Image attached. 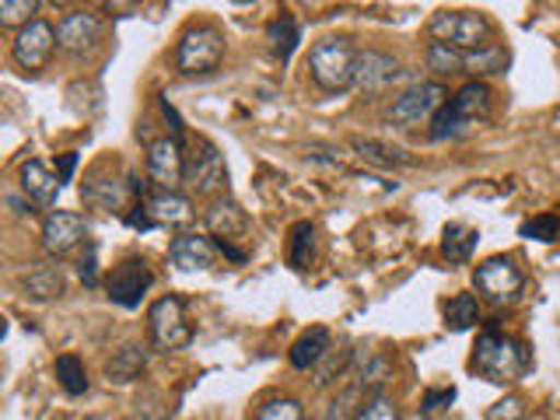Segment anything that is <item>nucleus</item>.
<instances>
[{
    "label": "nucleus",
    "mask_w": 560,
    "mask_h": 420,
    "mask_svg": "<svg viewBox=\"0 0 560 420\" xmlns=\"http://www.w3.org/2000/svg\"><path fill=\"white\" fill-rule=\"evenodd\" d=\"M494 109V92H490L487 81H466L459 92H455L438 116L428 122V137L434 144H445V140H459L466 137L477 122H483Z\"/></svg>",
    "instance_id": "obj_1"
},
{
    "label": "nucleus",
    "mask_w": 560,
    "mask_h": 420,
    "mask_svg": "<svg viewBox=\"0 0 560 420\" xmlns=\"http://www.w3.org/2000/svg\"><path fill=\"white\" fill-rule=\"evenodd\" d=\"M529 364H533V350L512 337H504L498 329H483L477 343H472L469 368L477 375H483L487 382L508 385L529 372Z\"/></svg>",
    "instance_id": "obj_2"
},
{
    "label": "nucleus",
    "mask_w": 560,
    "mask_h": 420,
    "mask_svg": "<svg viewBox=\"0 0 560 420\" xmlns=\"http://www.w3.org/2000/svg\"><path fill=\"white\" fill-rule=\"evenodd\" d=\"M354 63H358V46L343 39V35H326V39L312 43L308 49V74L315 88L326 95H340L347 88H354Z\"/></svg>",
    "instance_id": "obj_3"
},
{
    "label": "nucleus",
    "mask_w": 560,
    "mask_h": 420,
    "mask_svg": "<svg viewBox=\"0 0 560 420\" xmlns=\"http://www.w3.org/2000/svg\"><path fill=\"white\" fill-rule=\"evenodd\" d=\"M175 70L186 78H200V74H214L224 60V32L210 22H200V25H189L179 43H175Z\"/></svg>",
    "instance_id": "obj_4"
},
{
    "label": "nucleus",
    "mask_w": 560,
    "mask_h": 420,
    "mask_svg": "<svg viewBox=\"0 0 560 420\" xmlns=\"http://www.w3.org/2000/svg\"><path fill=\"white\" fill-rule=\"evenodd\" d=\"M428 32L434 43H445L459 52H477L494 46V25L480 11H434Z\"/></svg>",
    "instance_id": "obj_5"
},
{
    "label": "nucleus",
    "mask_w": 560,
    "mask_h": 420,
    "mask_svg": "<svg viewBox=\"0 0 560 420\" xmlns=\"http://www.w3.org/2000/svg\"><path fill=\"white\" fill-rule=\"evenodd\" d=\"M183 186L189 189V197H200V200H207V197L221 200L228 192V168H224V158L214 140H207V137L192 140V148L186 151Z\"/></svg>",
    "instance_id": "obj_6"
},
{
    "label": "nucleus",
    "mask_w": 560,
    "mask_h": 420,
    "mask_svg": "<svg viewBox=\"0 0 560 420\" xmlns=\"http://www.w3.org/2000/svg\"><path fill=\"white\" fill-rule=\"evenodd\" d=\"M130 197L144 200V183H137L133 175L109 172V162H98L92 172H88V179L81 186V200L95 210H105V214L122 210Z\"/></svg>",
    "instance_id": "obj_7"
},
{
    "label": "nucleus",
    "mask_w": 560,
    "mask_h": 420,
    "mask_svg": "<svg viewBox=\"0 0 560 420\" xmlns=\"http://www.w3.org/2000/svg\"><path fill=\"white\" fill-rule=\"evenodd\" d=\"M148 332L158 350H183L192 340V326L186 319V302L179 294H165L148 308Z\"/></svg>",
    "instance_id": "obj_8"
},
{
    "label": "nucleus",
    "mask_w": 560,
    "mask_h": 420,
    "mask_svg": "<svg viewBox=\"0 0 560 420\" xmlns=\"http://www.w3.org/2000/svg\"><path fill=\"white\" fill-rule=\"evenodd\" d=\"M448 98L452 95L442 81H420V84L407 88V92L389 105V122H396V127H420V122H431Z\"/></svg>",
    "instance_id": "obj_9"
},
{
    "label": "nucleus",
    "mask_w": 560,
    "mask_h": 420,
    "mask_svg": "<svg viewBox=\"0 0 560 420\" xmlns=\"http://www.w3.org/2000/svg\"><path fill=\"white\" fill-rule=\"evenodd\" d=\"M151 284H154L151 262L144 256H127L109 270V277H105V294H109V302L119 308H137L144 302V294L151 291Z\"/></svg>",
    "instance_id": "obj_10"
},
{
    "label": "nucleus",
    "mask_w": 560,
    "mask_h": 420,
    "mask_svg": "<svg viewBox=\"0 0 560 420\" xmlns=\"http://www.w3.org/2000/svg\"><path fill=\"white\" fill-rule=\"evenodd\" d=\"M472 284H477L480 298H487L490 305H504V302H515L518 298V291L525 288V277L515 267V259L490 256L472 270Z\"/></svg>",
    "instance_id": "obj_11"
},
{
    "label": "nucleus",
    "mask_w": 560,
    "mask_h": 420,
    "mask_svg": "<svg viewBox=\"0 0 560 420\" xmlns=\"http://www.w3.org/2000/svg\"><path fill=\"white\" fill-rule=\"evenodd\" d=\"M60 46L57 39V28H52L49 22H43V18H35V22H28L25 28L14 32V43H11V57L14 63L25 70H43L52 57V49Z\"/></svg>",
    "instance_id": "obj_12"
},
{
    "label": "nucleus",
    "mask_w": 560,
    "mask_h": 420,
    "mask_svg": "<svg viewBox=\"0 0 560 420\" xmlns=\"http://www.w3.org/2000/svg\"><path fill=\"white\" fill-rule=\"evenodd\" d=\"M186 175V151L179 140L172 137H158L148 144V179L154 183V189H168L179 192Z\"/></svg>",
    "instance_id": "obj_13"
},
{
    "label": "nucleus",
    "mask_w": 560,
    "mask_h": 420,
    "mask_svg": "<svg viewBox=\"0 0 560 420\" xmlns=\"http://www.w3.org/2000/svg\"><path fill=\"white\" fill-rule=\"evenodd\" d=\"M88 238V221L78 210H49L43 218V249L49 256H67Z\"/></svg>",
    "instance_id": "obj_14"
},
{
    "label": "nucleus",
    "mask_w": 560,
    "mask_h": 420,
    "mask_svg": "<svg viewBox=\"0 0 560 420\" xmlns=\"http://www.w3.org/2000/svg\"><path fill=\"white\" fill-rule=\"evenodd\" d=\"M399 74H402L399 60L389 57V52H382V49H358V63H354V88H358V92L378 95Z\"/></svg>",
    "instance_id": "obj_15"
},
{
    "label": "nucleus",
    "mask_w": 560,
    "mask_h": 420,
    "mask_svg": "<svg viewBox=\"0 0 560 420\" xmlns=\"http://www.w3.org/2000/svg\"><path fill=\"white\" fill-rule=\"evenodd\" d=\"M60 49L67 52H84L102 39V18L95 11H67L57 25Z\"/></svg>",
    "instance_id": "obj_16"
},
{
    "label": "nucleus",
    "mask_w": 560,
    "mask_h": 420,
    "mask_svg": "<svg viewBox=\"0 0 560 420\" xmlns=\"http://www.w3.org/2000/svg\"><path fill=\"white\" fill-rule=\"evenodd\" d=\"M218 256V242H210L207 235H175L168 245V262L183 273L207 270Z\"/></svg>",
    "instance_id": "obj_17"
},
{
    "label": "nucleus",
    "mask_w": 560,
    "mask_h": 420,
    "mask_svg": "<svg viewBox=\"0 0 560 420\" xmlns=\"http://www.w3.org/2000/svg\"><path fill=\"white\" fill-rule=\"evenodd\" d=\"M18 183H22V192L28 197V203H35L39 210H49L57 203V192H60V175H52L43 162H25L22 172H18Z\"/></svg>",
    "instance_id": "obj_18"
},
{
    "label": "nucleus",
    "mask_w": 560,
    "mask_h": 420,
    "mask_svg": "<svg viewBox=\"0 0 560 420\" xmlns=\"http://www.w3.org/2000/svg\"><path fill=\"white\" fill-rule=\"evenodd\" d=\"M140 203H144V210H148V218L154 221V228H168V224L175 228V224H186L192 218V200L183 197V192L154 189Z\"/></svg>",
    "instance_id": "obj_19"
},
{
    "label": "nucleus",
    "mask_w": 560,
    "mask_h": 420,
    "mask_svg": "<svg viewBox=\"0 0 560 420\" xmlns=\"http://www.w3.org/2000/svg\"><path fill=\"white\" fill-rule=\"evenodd\" d=\"M203 224H207V232L214 235L218 242H232V238L249 232V218H245V210L235 200H224V197L207 207Z\"/></svg>",
    "instance_id": "obj_20"
},
{
    "label": "nucleus",
    "mask_w": 560,
    "mask_h": 420,
    "mask_svg": "<svg viewBox=\"0 0 560 420\" xmlns=\"http://www.w3.org/2000/svg\"><path fill=\"white\" fill-rule=\"evenodd\" d=\"M329 347H332V337H329V329L326 326H312L305 329L302 337H298L288 350V358H291V368H298V372H308V368H319V361L329 354Z\"/></svg>",
    "instance_id": "obj_21"
},
{
    "label": "nucleus",
    "mask_w": 560,
    "mask_h": 420,
    "mask_svg": "<svg viewBox=\"0 0 560 420\" xmlns=\"http://www.w3.org/2000/svg\"><path fill=\"white\" fill-rule=\"evenodd\" d=\"M144 368H148V347L133 340V343H122L116 354L105 361V378L116 385H127L144 375Z\"/></svg>",
    "instance_id": "obj_22"
},
{
    "label": "nucleus",
    "mask_w": 560,
    "mask_h": 420,
    "mask_svg": "<svg viewBox=\"0 0 560 420\" xmlns=\"http://www.w3.org/2000/svg\"><path fill=\"white\" fill-rule=\"evenodd\" d=\"M22 288L35 298V302H52V298H60L67 280H63V270L52 267V262H32V267L22 273Z\"/></svg>",
    "instance_id": "obj_23"
},
{
    "label": "nucleus",
    "mask_w": 560,
    "mask_h": 420,
    "mask_svg": "<svg viewBox=\"0 0 560 420\" xmlns=\"http://www.w3.org/2000/svg\"><path fill=\"white\" fill-rule=\"evenodd\" d=\"M267 43H270V52L280 63H288L294 57L298 43H302V28H298L291 11H280L273 22L267 25Z\"/></svg>",
    "instance_id": "obj_24"
},
{
    "label": "nucleus",
    "mask_w": 560,
    "mask_h": 420,
    "mask_svg": "<svg viewBox=\"0 0 560 420\" xmlns=\"http://www.w3.org/2000/svg\"><path fill=\"white\" fill-rule=\"evenodd\" d=\"M477 242H480V232L469 224H448L442 232V256L452 262V267H463V262L472 259L477 253Z\"/></svg>",
    "instance_id": "obj_25"
},
{
    "label": "nucleus",
    "mask_w": 560,
    "mask_h": 420,
    "mask_svg": "<svg viewBox=\"0 0 560 420\" xmlns=\"http://www.w3.org/2000/svg\"><path fill=\"white\" fill-rule=\"evenodd\" d=\"M477 323H480V298L469 294V291L452 294L448 305H445V329L466 332V329H472Z\"/></svg>",
    "instance_id": "obj_26"
},
{
    "label": "nucleus",
    "mask_w": 560,
    "mask_h": 420,
    "mask_svg": "<svg viewBox=\"0 0 560 420\" xmlns=\"http://www.w3.org/2000/svg\"><path fill=\"white\" fill-rule=\"evenodd\" d=\"M350 148H354L364 162L372 165H382V168H393V165H413V158L402 151V148H393V144H382V140H364V137H354L350 140Z\"/></svg>",
    "instance_id": "obj_27"
},
{
    "label": "nucleus",
    "mask_w": 560,
    "mask_h": 420,
    "mask_svg": "<svg viewBox=\"0 0 560 420\" xmlns=\"http://www.w3.org/2000/svg\"><path fill=\"white\" fill-rule=\"evenodd\" d=\"M504 67H508V52L498 43L487 49H477V52H466V74H472V81L490 78V74H504Z\"/></svg>",
    "instance_id": "obj_28"
},
{
    "label": "nucleus",
    "mask_w": 560,
    "mask_h": 420,
    "mask_svg": "<svg viewBox=\"0 0 560 420\" xmlns=\"http://www.w3.org/2000/svg\"><path fill=\"white\" fill-rule=\"evenodd\" d=\"M52 372H57V382L67 396H84L88 393V372L78 354H60L57 364H52Z\"/></svg>",
    "instance_id": "obj_29"
},
{
    "label": "nucleus",
    "mask_w": 560,
    "mask_h": 420,
    "mask_svg": "<svg viewBox=\"0 0 560 420\" xmlns=\"http://www.w3.org/2000/svg\"><path fill=\"white\" fill-rule=\"evenodd\" d=\"M428 70H434L438 78L466 74V52L452 49V46H445V43H431V46H428Z\"/></svg>",
    "instance_id": "obj_30"
},
{
    "label": "nucleus",
    "mask_w": 560,
    "mask_h": 420,
    "mask_svg": "<svg viewBox=\"0 0 560 420\" xmlns=\"http://www.w3.org/2000/svg\"><path fill=\"white\" fill-rule=\"evenodd\" d=\"M315 262V224L312 221H298L291 228V267L294 270H308Z\"/></svg>",
    "instance_id": "obj_31"
},
{
    "label": "nucleus",
    "mask_w": 560,
    "mask_h": 420,
    "mask_svg": "<svg viewBox=\"0 0 560 420\" xmlns=\"http://www.w3.org/2000/svg\"><path fill=\"white\" fill-rule=\"evenodd\" d=\"M256 420H305V413L294 396H273L256 407Z\"/></svg>",
    "instance_id": "obj_32"
},
{
    "label": "nucleus",
    "mask_w": 560,
    "mask_h": 420,
    "mask_svg": "<svg viewBox=\"0 0 560 420\" xmlns=\"http://www.w3.org/2000/svg\"><path fill=\"white\" fill-rule=\"evenodd\" d=\"M350 358H354V350H347V347H329V354L319 361V368H315V385H326L329 382H337V375H343L347 372V364H350Z\"/></svg>",
    "instance_id": "obj_33"
},
{
    "label": "nucleus",
    "mask_w": 560,
    "mask_h": 420,
    "mask_svg": "<svg viewBox=\"0 0 560 420\" xmlns=\"http://www.w3.org/2000/svg\"><path fill=\"white\" fill-rule=\"evenodd\" d=\"M518 235L536 238V242H553L560 235V214H536L529 221H522Z\"/></svg>",
    "instance_id": "obj_34"
},
{
    "label": "nucleus",
    "mask_w": 560,
    "mask_h": 420,
    "mask_svg": "<svg viewBox=\"0 0 560 420\" xmlns=\"http://www.w3.org/2000/svg\"><path fill=\"white\" fill-rule=\"evenodd\" d=\"M354 420H399V402L378 393L372 399H364V407L354 413Z\"/></svg>",
    "instance_id": "obj_35"
},
{
    "label": "nucleus",
    "mask_w": 560,
    "mask_h": 420,
    "mask_svg": "<svg viewBox=\"0 0 560 420\" xmlns=\"http://www.w3.org/2000/svg\"><path fill=\"white\" fill-rule=\"evenodd\" d=\"M39 11V4L35 0H4L0 4V25L4 28H11V25H28V22H35V18H28V14H35Z\"/></svg>",
    "instance_id": "obj_36"
},
{
    "label": "nucleus",
    "mask_w": 560,
    "mask_h": 420,
    "mask_svg": "<svg viewBox=\"0 0 560 420\" xmlns=\"http://www.w3.org/2000/svg\"><path fill=\"white\" fill-rule=\"evenodd\" d=\"M452 402H455V389H452V385H438V389H428L424 399H420V413H424V417H438V413H445Z\"/></svg>",
    "instance_id": "obj_37"
},
{
    "label": "nucleus",
    "mask_w": 560,
    "mask_h": 420,
    "mask_svg": "<svg viewBox=\"0 0 560 420\" xmlns=\"http://www.w3.org/2000/svg\"><path fill=\"white\" fill-rule=\"evenodd\" d=\"M525 417V399L522 396H504L487 410V420H522Z\"/></svg>",
    "instance_id": "obj_38"
},
{
    "label": "nucleus",
    "mask_w": 560,
    "mask_h": 420,
    "mask_svg": "<svg viewBox=\"0 0 560 420\" xmlns=\"http://www.w3.org/2000/svg\"><path fill=\"white\" fill-rule=\"evenodd\" d=\"M158 109H162V116H165V122H168V130H172V140H186V122H183V116L172 109V102L165 98V95H158Z\"/></svg>",
    "instance_id": "obj_39"
},
{
    "label": "nucleus",
    "mask_w": 560,
    "mask_h": 420,
    "mask_svg": "<svg viewBox=\"0 0 560 420\" xmlns=\"http://www.w3.org/2000/svg\"><path fill=\"white\" fill-rule=\"evenodd\" d=\"M78 273L84 280V288H95L98 284V259H95V245H88V256L78 262Z\"/></svg>",
    "instance_id": "obj_40"
},
{
    "label": "nucleus",
    "mask_w": 560,
    "mask_h": 420,
    "mask_svg": "<svg viewBox=\"0 0 560 420\" xmlns=\"http://www.w3.org/2000/svg\"><path fill=\"white\" fill-rule=\"evenodd\" d=\"M57 168H60V183H70V179H74V168H78V151H67V154H60Z\"/></svg>",
    "instance_id": "obj_41"
},
{
    "label": "nucleus",
    "mask_w": 560,
    "mask_h": 420,
    "mask_svg": "<svg viewBox=\"0 0 560 420\" xmlns=\"http://www.w3.org/2000/svg\"><path fill=\"white\" fill-rule=\"evenodd\" d=\"M218 253H224L228 259H235V262H245V259H249V256H245L242 249H235L232 242H218Z\"/></svg>",
    "instance_id": "obj_42"
}]
</instances>
